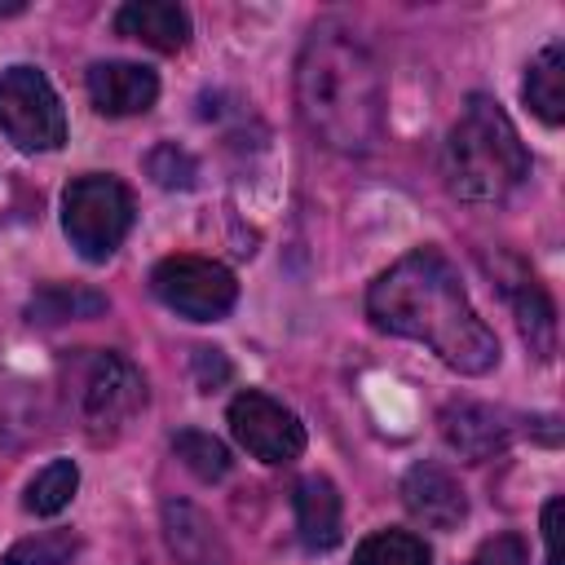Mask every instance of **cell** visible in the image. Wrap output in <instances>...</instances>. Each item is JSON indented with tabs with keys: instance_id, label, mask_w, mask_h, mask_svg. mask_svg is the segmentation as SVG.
<instances>
[{
	"instance_id": "cell-1",
	"label": "cell",
	"mask_w": 565,
	"mask_h": 565,
	"mask_svg": "<svg viewBox=\"0 0 565 565\" xmlns=\"http://www.w3.org/2000/svg\"><path fill=\"white\" fill-rule=\"evenodd\" d=\"M366 313L380 331L428 344L459 375L499 366V335L472 309L459 269L437 247H415L393 260L366 291Z\"/></svg>"
},
{
	"instance_id": "cell-2",
	"label": "cell",
	"mask_w": 565,
	"mask_h": 565,
	"mask_svg": "<svg viewBox=\"0 0 565 565\" xmlns=\"http://www.w3.org/2000/svg\"><path fill=\"white\" fill-rule=\"evenodd\" d=\"M384 71L344 22H318L296 57V115L335 154H366L384 137Z\"/></svg>"
},
{
	"instance_id": "cell-3",
	"label": "cell",
	"mask_w": 565,
	"mask_h": 565,
	"mask_svg": "<svg viewBox=\"0 0 565 565\" xmlns=\"http://www.w3.org/2000/svg\"><path fill=\"white\" fill-rule=\"evenodd\" d=\"M446 190L463 203H503L530 177V150L503 106L472 93L441 146Z\"/></svg>"
},
{
	"instance_id": "cell-4",
	"label": "cell",
	"mask_w": 565,
	"mask_h": 565,
	"mask_svg": "<svg viewBox=\"0 0 565 565\" xmlns=\"http://www.w3.org/2000/svg\"><path fill=\"white\" fill-rule=\"evenodd\" d=\"M57 388L71 424L88 441H115L146 406L141 371L115 349H71L57 362Z\"/></svg>"
},
{
	"instance_id": "cell-5",
	"label": "cell",
	"mask_w": 565,
	"mask_h": 565,
	"mask_svg": "<svg viewBox=\"0 0 565 565\" xmlns=\"http://www.w3.org/2000/svg\"><path fill=\"white\" fill-rule=\"evenodd\" d=\"M62 230L84 260H106L132 230V194L110 172H84L62 194Z\"/></svg>"
},
{
	"instance_id": "cell-6",
	"label": "cell",
	"mask_w": 565,
	"mask_h": 565,
	"mask_svg": "<svg viewBox=\"0 0 565 565\" xmlns=\"http://www.w3.org/2000/svg\"><path fill=\"white\" fill-rule=\"evenodd\" d=\"M0 132L26 154L57 150L66 141V110L44 71L35 66L0 71Z\"/></svg>"
},
{
	"instance_id": "cell-7",
	"label": "cell",
	"mask_w": 565,
	"mask_h": 565,
	"mask_svg": "<svg viewBox=\"0 0 565 565\" xmlns=\"http://www.w3.org/2000/svg\"><path fill=\"white\" fill-rule=\"evenodd\" d=\"M150 291L159 296V305H168L172 313L190 318V322H216L234 309L238 300V282L221 260L207 256H163L150 269Z\"/></svg>"
},
{
	"instance_id": "cell-8",
	"label": "cell",
	"mask_w": 565,
	"mask_h": 565,
	"mask_svg": "<svg viewBox=\"0 0 565 565\" xmlns=\"http://www.w3.org/2000/svg\"><path fill=\"white\" fill-rule=\"evenodd\" d=\"M230 433L260 463H291L305 450L300 415L291 406H282L278 397L260 393V388H243L230 402Z\"/></svg>"
},
{
	"instance_id": "cell-9",
	"label": "cell",
	"mask_w": 565,
	"mask_h": 565,
	"mask_svg": "<svg viewBox=\"0 0 565 565\" xmlns=\"http://www.w3.org/2000/svg\"><path fill=\"white\" fill-rule=\"evenodd\" d=\"M486 269L494 274V287L512 305L516 327H521V340L530 344L534 358L547 362L552 349H556V309H552V296L543 291V282L516 256H494V260H486Z\"/></svg>"
},
{
	"instance_id": "cell-10",
	"label": "cell",
	"mask_w": 565,
	"mask_h": 565,
	"mask_svg": "<svg viewBox=\"0 0 565 565\" xmlns=\"http://www.w3.org/2000/svg\"><path fill=\"white\" fill-rule=\"evenodd\" d=\"M402 503L428 530H455L468 516V494H463L459 477L428 459L402 477Z\"/></svg>"
},
{
	"instance_id": "cell-11",
	"label": "cell",
	"mask_w": 565,
	"mask_h": 565,
	"mask_svg": "<svg viewBox=\"0 0 565 565\" xmlns=\"http://www.w3.org/2000/svg\"><path fill=\"white\" fill-rule=\"evenodd\" d=\"M441 437H446V446H450L459 459L486 463V459H494V455L508 450L512 424H508L503 411L463 397V402H450V406L441 411Z\"/></svg>"
},
{
	"instance_id": "cell-12",
	"label": "cell",
	"mask_w": 565,
	"mask_h": 565,
	"mask_svg": "<svg viewBox=\"0 0 565 565\" xmlns=\"http://www.w3.org/2000/svg\"><path fill=\"white\" fill-rule=\"evenodd\" d=\"M163 543L177 556V565H234L225 534L212 525V516L185 499L163 503Z\"/></svg>"
},
{
	"instance_id": "cell-13",
	"label": "cell",
	"mask_w": 565,
	"mask_h": 565,
	"mask_svg": "<svg viewBox=\"0 0 565 565\" xmlns=\"http://www.w3.org/2000/svg\"><path fill=\"white\" fill-rule=\"evenodd\" d=\"M88 97L102 115H141L159 97V79L141 62H93Z\"/></svg>"
},
{
	"instance_id": "cell-14",
	"label": "cell",
	"mask_w": 565,
	"mask_h": 565,
	"mask_svg": "<svg viewBox=\"0 0 565 565\" xmlns=\"http://www.w3.org/2000/svg\"><path fill=\"white\" fill-rule=\"evenodd\" d=\"M291 508H296V534L309 552H331L340 543L344 503H340V490L331 477H322V472L300 477L291 490Z\"/></svg>"
},
{
	"instance_id": "cell-15",
	"label": "cell",
	"mask_w": 565,
	"mask_h": 565,
	"mask_svg": "<svg viewBox=\"0 0 565 565\" xmlns=\"http://www.w3.org/2000/svg\"><path fill=\"white\" fill-rule=\"evenodd\" d=\"M115 31L159 53H181L190 40V13L172 0H128L115 9Z\"/></svg>"
},
{
	"instance_id": "cell-16",
	"label": "cell",
	"mask_w": 565,
	"mask_h": 565,
	"mask_svg": "<svg viewBox=\"0 0 565 565\" xmlns=\"http://www.w3.org/2000/svg\"><path fill=\"white\" fill-rule=\"evenodd\" d=\"M521 93H525V106H530L547 128H556V124L565 119V44H561V40H547V44L539 49V57H534L530 71H525Z\"/></svg>"
},
{
	"instance_id": "cell-17",
	"label": "cell",
	"mask_w": 565,
	"mask_h": 565,
	"mask_svg": "<svg viewBox=\"0 0 565 565\" xmlns=\"http://www.w3.org/2000/svg\"><path fill=\"white\" fill-rule=\"evenodd\" d=\"M106 305L110 300L84 282H44V287H35V296L26 305V318L40 327H57V322H75V318H97V313H106Z\"/></svg>"
},
{
	"instance_id": "cell-18",
	"label": "cell",
	"mask_w": 565,
	"mask_h": 565,
	"mask_svg": "<svg viewBox=\"0 0 565 565\" xmlns=\"http://www.w3.org/2000/svg\"><path fill=\"white\" fill-rule=\"evenodd\" d=\"M79 490V468L71 459H53L44 463L31 481H26V494H22V508L35 512V516H57Z\"/></svg>"
},
{
	"instance_id": "cell-19",
	"label": "cell",
	"mask_w": 565,
	"mask_h": 565,
	"mask_svg": "<svg viewBox=\"0 0 565 565\" xmlns=\"http://www.w3.org/2000/svg\"><path fill=\"white\" fill-rule=\"evenodd\" d=\"M353 565H433V552L411 530H375L353 547Z\"/></svg>"
},
{
	"instance_id": "cell-20",
	"label": "cell",
	"mask_w": 565,
	"mask_h": 565,
	"mask_svg": "<svg viewBox=\"0 0 565 565\" xmlns=\"http://www.w3.org/2000/svg\"><path fill=\"white\" fill-rule=\"evenodd\" d=\"M172 455H177L199 481H221V477L230 472V450H225L212 433H203V428H181V433L172 437Z\"/></svg>"
},
{
	"instance_id": "cell-21",
	"label": "cell",
	"mask_w": 565,
	"mask_h": 565,
	"mask_svg": "<svg viewBox=\"0 0 565 565\" xmlns=\"http://www.w3.org/2000/svg\"><path fill=\"white\" fill-rule=\"evenodd\" d=\"M79 552V539L71 530H44L31 539H18L0 565H71V556Z\"/></svg>"
},
{
	"instance_id": "cell-22",
	"label": "cell",
	"mask_w": 565,
	"mask_h": 565,
	"mask_svg": "<svg viewBox=\"0 0 565 565\" xmlns=\"http://www.w3.org/2000/svg\"><path fill=\"white\" fill-rule=\"evenodd\" d=\"M40 424H44V406L40 397H31L22 384L18 388H0V441H26V437H40Z\"/></svg>"
},
{
	"instance_id": "cell-23",
	"label": "cell",
	"mask_w": 565,
	"mask_h": 565,
	"mask_svg": "<svg viewBox=\"0 0 565 565\" xmlns=\"http://www.w3.org/2000/svg\"><path fill=\"white\" fill-rule=\"evenodd\" d=\"M146 172L154 177V185H163V190H185V185H194V159H190V150H181L177 141H159L150 154H146Z\"/></svg>"
},
{
	"instance_id": "cell-24",
	"label": "cell",
	"mask_w": 565,
	"mask_h": 565,
	"mask_svg": "<svg viewBox=\"0 0 565 565\" xmlns=\"http://www.w3.org/2000/svg\"><path fill=\"white\" fill-rule=\"evenodd\" d=\"M468 565H530V547H525V539H521L516 530H503V534L486 539V543L472 552Z\"/></svg>"
},
{
	"instance_id": "cell-25",
	"label": "cell",
	"mask_w": 565,
	"mask_h": 565,
	"mask_svg": "<svg viewBox=\"0 0 565 565\" xmlns=\"http://www.w3.org/2000/svg\"><path fill=\"white\" fill-rule=\"evenodd\" d=\"M194 380L199 393H216L230 380V362L221 358V349H194Z\"/></svg>"
},
{
	"instance_id": "cell-26",
	"label": "cell",
	"mask_w": 565,
	"mask_h": 565,
	"mask_svg": "<svg viewBox=\"0 0 565 565\" xmlns=\"http://www.w3.org/2000/svg\"><path fill=\"white\" fill-rule=\"evenodd\" d=\"M543 547H547L543 565H561V499L543 503Z\"/></svg>"
}]
</instances>
